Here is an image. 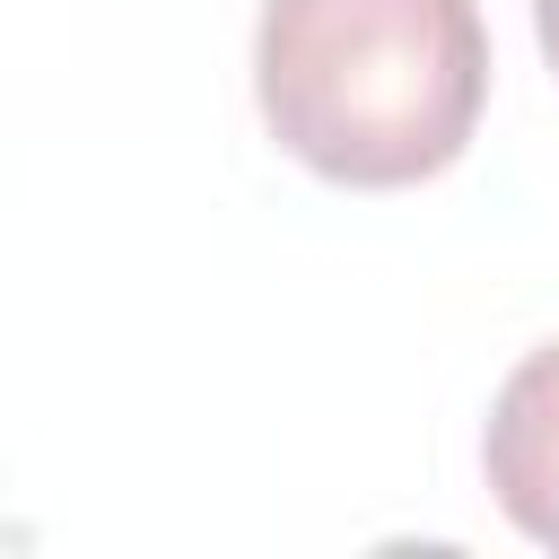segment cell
Returning <instances> with one entry per match:
<instances>
[{
  "instance_id": "7a4b0ae2",
  "label": "cell",
  "mask_w": 559,
  "mask_h": 559,
  "mask_svg": "<svg viewBox=\"0 0 559 559\" xmlns=\"http://www.w3.org/2000/svg\"><path fill=\"white\" fill-rule=\"evenodd\" d=\"M480 472L489 498L507 507L515 533H533L542 550H559V341H542L489 402L480 428Z\"/></svg>"
},
{
  "instance_id": "6da1fadb",
  "label": "cell",
  "mask_w": 559,
  "mask_h": 559,
  "mask_svg": "<svg viewBox=\"0 0 559 559\" xmlns=\"http://www.w3.org/2000/svg\"><path fill=\"white\" fill-rule=\"evenodd\" d=\"M253 96L306 175L402 192L472 148L489 26L472 0H262Z\"/></svg>"
},
{
  "instance_id": "3957f363",
  "label": "cell",
  "mask_w": 559,
  "mask_h": 559,
  "mask_svg": "<svg viewBox=\"0 0 559 559\" xmlns=\"http://www.w3.org/2000/svg\"><path fill=\"white\" fill-rule=\"evenodd\" d=\"M533 35H542V61L559 70V0H533Z\"/></svg>"
}]
</instances>
